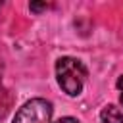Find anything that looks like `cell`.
Listing matches in <instances>:
<instances>
[{"label": "cell", "mask_w": 123, "mask_h": 123, "mask_svg": "<svg viewBox=\"0 0 123 123\" xmlns=\"http://www.w3.org/2000/svg\"><path fill=\"white\" fill-rule=\"evenodd\" d=\"M52 119V104L44 98H33L23 108L17 110L12 123H50Z\"/></svg>", "instance_id": "obj_2"}, {"label": "cell", "mask_w": 123, "mask_h": 123, "mask_svg": "<svg viewBox=\"0 0 123 123\" xmlns=\"http://www.w3.org/2000/svg\"><path fill=\"white\" fill-rule=\"evenodd\" d=\"M29 8H31L33 12H40V10H46V4H37V2H33Z\"/></svg>", "instance_id": "obj_5"}, {"label": "cell", "mask_w": 123, "mask_h": 123, "mask_svg": "<svg viewBox=\"0 0 123 123\" xmlns=\"http://www.w3.org/2000/svg\"><path fill=\"white\" fill-rule=\"evenodd\" d=\"M119 102H121V106H123V92H121V96H119Z\"/></svg>", "instance_id": "obj_8"}, {"label": "cell", "mask_w": 123, "mask_h": 123, "mask_svg": "<svg viewBox=\"0 0 123 123\" xmlns=\"http://www.w3.org/2000/svg\"><path fill=\"white\" fill-rule=\"evenodd\" d=\"M56 123H79V121L73 119V117H62V119H58Z\"/></svg>", "instance_id": "obj_6"}, {"label": "cell", "mask_w": 123, "mask_h": 123, "mask_svg": "<svg viewBox=\"0 0 123 123\" xmlns=\"http://www.w3.org/2000/svg\"><path fill=\"white\" fill-rule=\"evenodd\" d=\"M117 88H119V90H123V75L117 79Z\"/></svg>", "instance_id": "obj_7"}, {"label": "cell", "mask_w": 123, "mask_h": 123, "mask_svg": "<svg viewBox=\"0 0 123 123\" xmlns=\"http://www.w3.org/2000/svg\"><path fill=\"white\" fill-rule=\"evenodd\" d=\"M12 102H13L12 92H10L4 85H0V119L6 117V113H8L10 108H12Z\"/></svg>", "instance_id": "obj_4"}, {"label": "cell", "mask_w": 123, "mask_h": 123, "mask_svg": "<svg viewBox=\"0 0 123 123\" xmlns=\"http://www.w3.org/2000/svg\"><path fill=\"white\" fill-rule=\"evenodd\" d=\"M100 119H102V123H123V113L117 106L110 104L100 111Z\"/></svg>", "instance_id": "obj_3"}, {"label": "cell", "mask_w": 123, "mask_h": 123, "mask_svg": "<svg viewBox=\"0 0 123 123\" xmlns=\"http://www.w3.org/2000/svg\"><path fill=\"white\" fill-rule=\"evenodd\" d=\"M56 77L63 92L69 96H77L83 90L85 79H86V67L83 62L75 58H60L56 63Z\"/></svg>", "instance_id": "obj_1"}]
</instances>
